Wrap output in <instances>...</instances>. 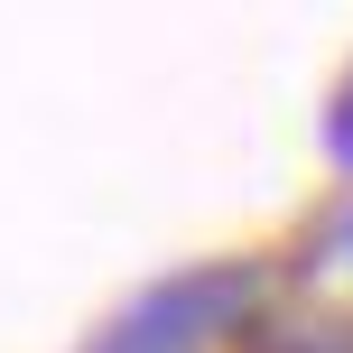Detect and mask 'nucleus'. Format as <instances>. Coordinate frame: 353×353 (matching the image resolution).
<instances>
[{
	"mask_svg": "<svg viewBox=\"0 0 353 353\" xmlns=\"http://www.w3.org/2000/svg\"><path fill=\"white\" fill-rule=\"evenodd\" d=\"M325 140H335V159L353 168V84H344V103H335V121H325Z\"/></svg>",
	"mask_w": 353,
	"mask_h": 353,
	"instance_id": "2",
	"label": "nucleus"
},
{
	"mask_svg": "<svg viewBox=\"0 0 353 353\" xmlns=\"http://www.w3.org/2000/svg\"><path fill=\"white\" fill-rule=\"evenodd\" d=\"M251 298H261V270H242V261L186 270V279L149 288V298L130 307V316L112 325L93 353H205L223 325H242V316H251Z\"/></svg>",
	"mask_w": 353,
	"mask_h": 353,
	"instance_id": "1",
	"label": "nucleus"
}]
</instances>
